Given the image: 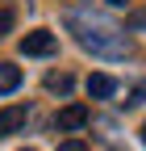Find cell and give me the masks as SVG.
I'll return each mask as SVG.
<instances>
[{"label":"cell","instance_id":"6da1fadb","mask_svg":"<svg viewBox=\"0 0 146 151\" xmlns=\"http://www.w3.org/2000/svg\"><path fill=\"white\" fill-rule=\"evenodd\" d=\"M67 29H75L79 46L100 55V59H121L125 50H130V38H125V29L108 25L104 17L96 13H67Z\"/></svg>","mask_w":146,"mask_h":151},{"label":"cell","instance_id":"7a4b0ae2","mask_svg":"<svg viewBox=\"0 0 146 151\" xmlns=\"http://www.w3.org/2000/svg\"><path fill=\"white\" fill-rule=\"evenodd\" d=\"M59 50V38H54L50 29H33L21 38V55H33V59H46V55Z\"/></svg>","mask_w":146,"mask_h":151},{"label":"cell","instance_id":"3957f363","mask_svg":"<svg viewBox=\"0 0 146 151\" xmlns=\"http://www.w3.org/2000/svg\"><path fill=\"white\" fill-rule=\"evenodd\" d=\"M88 105H79V101H71V105H63L59 113H54V130H63V134H71V130H79V126H88Z\"/></svg>","mask_w":146,"mask_h":151},{"label":"cell","instance_id":"277c9868","mask_svg":"<svg viewBox=\"0 0 146 151\" xmlns=\"http://www.w3.org/2000/svg\"><path fill=\"white\" fill-rule=\"evenodd\" d=\"M113 92H117V80H113V76H104V71H92V76H88V97L108 101Z\"/></svg>","mask_w":146,"mask_h":151},{"label":"cell","instance_id":"5b68a950","mask_svg":"<svg viewBox=\"0 0 146 151\" xmlns=\"http://www.w3.org/2000/svg\"><path fill=\"white\" fill-rule=\"evenodd\" d=\"M25 118H29V113H25V105H13V109H0V139H4V134H17V130L25 126Z\"/></svg>","mask_w":146,"mask_h":151},{"label":"cell","instance_id":"8992f818","mask_svg":"<svg viewBox=\"0 0 146 151\" xmlns=\"http://www.w3.org/2000/svg\"><path fill=\"white\" fill-rule=\"evenodd\" d=\"M17 88H21V67L0 63V92H17Z\"/></svg>","mask_w":146,"mask_h":151},{"label":"cell","instance_id":"52a82bcc","mask_svg":"<svg viewBox=\"0 0 146 151\" xmlns=\"http://www.w3.org/2000/svg\"><path fill=\"white\" fill-rule=\"evenodd\" d=\"M71 84H75V80H71L67 71H54V76H46V88H50V92H59V97H67V92H71Z\"/></svg>","mask_w":146,"mask_h":151},{"label":"cell","instance_id":"ba28073f","mask_svg":"<svg viewBox=\"0 0 146 151\" xmlns=\"http://www.w3.org/2000/svg\"><path fill=\"white\" fill-rule=\"evenodd\" d=\"M13 17H17V13H13V4H0V38L13 29Z\"/></svg>","mask_w":146,"mask_h":151},{"label":"cell","instance_id":"9c48e42d","mask_svg":"<svg viewBox=\"0 0 146 151\" xmlns=\"http://www.w3.org/2000/svg\"><path fill=\"white\" fill-rule=\"evenodd\" d=\"M130 29H146V9H138V13H130Z\"/></svg>","mask_w":146,"mask_h":151},{"label":"cell","instance_id":"30bf717a","mask_svg":"<svg viewBox=\"0 0 146 151\" xmlns=\"http://www.w3.org/2000/svg\"><path fill=\"white\" fill-rule=\"evenodd\" d=\"M59 151H88V147H84L79 139H63V143H59Z\"/></svg>","mask_w":146,"mask_h":151},{"label":"cell","instance_id":"8fae6325","mask_svg":"<svg viewBox=\"0 0 146 151\" xmlns=\"http://www.w3.org/2000/svg\"><path fill=\"white\" fill-rule=\"evenodd\" d=\"M108 4H113V9H125V0H108Z\"/></svg>","mask_w":146,"mask_h":151},{"label":"cell","instance_id":"7c38bea8","mask_svg":"<svg viewBox=\"0 0 146 151\" xmlns=\"http://www.w3.org/2000/svg\"><path fill=\"white\" fill-rule=\"evenodd\" d=\"M138 134H142V147H146V122H142V130H138Z\"/></svg>","mask_w":146,"mask_h":151},{"label":"cell","instance_id":"4fadbf2b","mask_svg":"<svg viewBox=\"0 0 146 151\" xmlns=\"http://www.w3.org/2000/svg\"><path fill=\"white\" fill-rule=\"evenodd\" d=\"M25 151H33V147H25Z\"/></svg>","mask_w":146,"mask_h":151}]
</instances>
